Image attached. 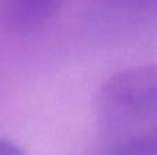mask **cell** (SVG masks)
Returning <instances> with one entry per match:
<instances>
[{
    "label": "cell",
    "instance_id": "1",
    "mask_svg": "<svg viewBox=\"0 0 157 155\" xmlns=\"http://www.w3.org/2000/svg\"><path fill=\"white\" fill-rule=\"evenodd\" d=\"M101 114L109 128L141 129L157 124V65L119 73L103 87Z\"/></svg>",
    "mask_w": 157,
    "mask_h": 155
},
{
    "label": "cell",
    "instance_id": "3",
    "mask_svg": "<svg viewBox=\"0 0 157 155\" xmlns=\"http://www.w3.org/2000/svg\"><path fill=\"white\" fill-rule=\"evenodd\" d=\"M0 155H26L22 148L8 140L0 139Z\"/></svg>",
    "mask_w": 157,
    "mask_h": 155
},
{
    "label": "cell",
    "instance_id": "2",
    "mask_svg": "<svg viewBox=\"0 0 157 155\" xmlns=\"http://www.w3.org/2000/svg\"><path fill=\"white\" fill-rule=\"evenodd\" d=\"M65 0H0V25L8 32L28 33L43 26Z\"/></svg>",
    "mask_w": 157,
    "mask_h": 155
}]
</instances>
